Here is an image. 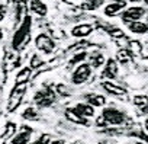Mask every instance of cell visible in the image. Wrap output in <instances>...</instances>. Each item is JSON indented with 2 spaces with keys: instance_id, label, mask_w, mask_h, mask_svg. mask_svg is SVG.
<instances>
[{
  "instance_id": "6da1fadb",
  "label": "cell",
  "mask_w": 148,
  "mask_h": 144,
  "mask_svg": "<svg viewBox=\"0 0 148 144\" xmlns=\"http://www.w3.org/2000/svg\"><path fill=\"white\" fill-rule=\"evenodd\" d=\"M31 25H32V19L31 16H26L23 19V22L21 23L19 29L15 32L13 39H12V47L15 50H19L21 47H23L28 41H29V35H31Z\"/></svg>"
},
{
  "instance_id": "7a4b0ae2",
  "label": "cell",
  "mask_w": 148,
  "mask_h": 144,
  "mask_svg": "<svg viewBox=\"0 0 148 144\" xmlns=\"http://www.w3.org/2000/svg\"><path fill=\"white\" fill-rule=\"evenodd\" d=\"M26 93V83H19L15 86V89L12 90L9 99H8V111L13 112L16 111V108H19L21 102L23 101V96Z\"/></svg>"
},
{
  "instance_id": "3957f363",
  "label": "cell",
  "mask_w": 148,
  "mask_h": 144,
  "mask_svg": "<svg viewBox=\"0 0 148 144\" xmlns=\"http://www.w3.org/2000/svg\"><path fill=\"white\" fill-rule=\"evenodd\" d=\"M90 76H92V65L83 63L74 68L73 74H71V82H73V85L80 86V85L86 83L90 79Z\"/></svg>"
},
{
  "instance_id": "277c9868",
  "label": "cell",
  "mask_w": 148,
  "mask_h": 144,
  "mask_svg": "<svg viewBox=\"0 0 148 144\" xmlns=\"http://www.w3.org/2000/svg\"><path fill=\"white\" fill-rule=\"evenodd\" d=\"M102 116L106 119L108 125H122L126 121V116L122 111H119L118 108H105L102 111Z\"/></svg>"
},
{
  "instance_id": "5b68a950",
  "label": "cell",
  "mask_w": 148,
  "mask_h": 144,
  "mask_svg": "<svg viewBox=\"0 0 148 144\" xmlns=\"http://www.w3.org/2000/svg\"><path fill=\"white\" fill-rule=\"evenodd\" d=\"M35 45L36 48L44 52V54H51L55 51V42L52 41V38L47 34H39L35 39Z\"/></svg>"
},
{
  "instance_id": "8992f818",
  "label": "cell",
  "mask_w": 148,
  "mask_h": 144,
  "mask_svg": "<svg viewBox=\"0 0 148 144\" xmlns=\"http://www.w3.org/2000/svg\"><path fill=\"white\" fill-rule=\"evenodd\" d=\"M54 99H55V96H54V92L51 88H45L44 90L36 92L34 96V101L39 108H48L54 102Z\"/></svg>"
},
{
  "instance_id": "52a82bcc",
  "label": "cell",
  "mask_w": 148,
  "mask_h": 144,
  "mask_svg": "<svg viewBox=\"0 0 148 144\" xmlns=\"http://www.w3.org/2000/svg\"><path fill=\"white\" fill-rule=\"evenodd\" d=\"M147 10L144 8H139V6H134V8H129L123 12L122 15V21L125 23H129V22H134V21H139L142 16H145Z\"/></svg>"
},
{
  "instance_id": "ba28073f",
  "label": "cell",
  "mask_w": 148,
  "mask_h": 144,
  "mask_svg": "<svg viewBox=\"0 0 148 144\" xmlns=\"http://www.w3.org/2000/svg\"><path fill=\"white\" fill-rule=\"evenodd\" d=\"M32 132H34V130L31 127H26V125L21 127V131L18 134H15V137L12 138L10 144H29Z\"/></svg>"
},
{
  "instance_id": "9c48e42d",
  "label": "cell",
  "mask_w": 148,
  "mask_h": 144,
  "mask_svg": "<svg viewBox=\"0 0 148 144\" xmlns=\"http://www.w3.org/2000/svg\"><path fill=\"white\" fill-rule=\"evenodd\" d=\"M93 29L95 28L90 23H80V25H76L71 29V35L74 38H86L93 32Z\"/></svg>"
},
{
  "instance_id": "30bf717a",
  "label": "cell",
  "mask_w": 148,
  "mask_h": 144,
  "mask_svg": "<svg viewBox=\"0 0 148 144\" xmlns=\"http://www.w3.org/2000/svg\"><path fill=\"white\" fill-rule=\"evenodd\" d=\"M102 88H103L108 93H110V95H113V96H123V95L126 93V90H125L121 85H116V83H113L112 80H105V82H102Z\"/></svg>"
},
{
  "instance_id": "8fae6325",
  "label": "cell",
  "mask_w": 148,
  "mask_h": 144,
  "mask_svg": "<svg viewBox=\"0 0 148 144\" xmlns=\"http://www.w3.org/2000/svg\"><path fill=\"white\" fill-rule=\"evenodd\" d=\"M105 63H106V67H105V70H103L102 76L106 77V79H109V80L116 79V77H118V64H116V61H115L113 58H109V60L105 61Z\"/></svg>"
},
{
  "instance_id": "7c38bea8",
  "label": "cell",
  "mask_w": 148,
  "mask_h": 144,
  "mask_svg": "<svg viewBox=\"0 0 148 144\" xmlns=\"http://www.w3.org/2000/svg\"><path fill=\"white\" fill-rule=\"evenodd\" d=\"M125 0L123 2H113V3H109L106 8H105V15L106 16H109V18H112V16H116V15H119L123 9H125Z\"/></svg>"
},
{
  "instance_id": "4fadbf2b",
  "label": "cell",
  "mask_w": 148,
  "mask_h": 144,
  "mask_svg": "<svg viewBox=\"0 0 148 144\" xmlns=\"http://www.w3.org/2000/svg\"><path fill=\"white\" fill-rule=\"evenodd\" d=\"M73 109L76 111L79 115L84 116V118H92L95 115V106L90 105V103H87V102L86 103H77Z\"/></svg>"
},
{
  "instance_id": "5bb4252c",
  "label": "cell",
  "mask_w": 148,
  "mask_h": 144,
  "mask_svg": "<svg viewBox=\"0 0 148 144\" xmlns=\"http://www.w3.org/2000/svg\"><path fill=\"white\" fill-rule=\"evenodd\" d=\"M86 102L93 105V106H105L106 105V98L103 95H99V93H86Z\"/></svg>"
},
{
  "instance_id": "9a60e30c",
  "label": "cell",
  "mask_w": 148,
  "mask_h": 144,
  "mask_svg": "<svg viewBox=\"0 0 148 144\" xmlns=\"http://www.w3.org/2000/svg\"><path fill=\"white\" fill-rule=\"evenodd\" d=\"M65 116H67L68 121H71V122H74V124H79V125H89V121H87L84 116L79 115L74 109H65Z\"/></svg>"
},
{
  "instance_id": "2e32d148",
  "label": "cell",
  "mask_w": 148,
  "mask_h": 144,
  "mask_svg": "<svg viewBox=\"0 0 148 144\" xmlns=\"http://www.w3.org/2000/svg\"><path fill=\"white\" fill-rule=\"evenodd\" d=\"M128 29L134 34L142 35V34H148V23L145 22H139V21H134L128 23Z\"/></svg>"
},
{
  "instance_id": "e0dca14e",
  "label": "cell",
  "mask_w": 148,
  "mask_h": 144,
  "mask_svg": "<svg viewBox=\"0 0 148 144\" xmlns=\"http://www.w3.org/2000/svg\"><path fill=\"white\" fill-rule=\"evenodd\" d=\"M134 105L139 109V112L148 114V96H145V95L134 96Z\"/></svg>"
},
{
  "instance_id": "ac0fdd59",
  "label": "cell",
  "mask_w": 148,
  "mask_h": 144,
  "mask_svg": "<svg viewBox=\"0 0 148 144\" xmlns=\"http://www.w3.org/2000/svg\"><path fill=\"white\" fill-rule=\"evenodd\" d=\"M31 10L35 12L36 15H39V16H45L47 12H48L47 6L41 2V0H32L31 2Z\"/></svg>"
},
{
  "instance_id": "d6986e66",
  "label": "cell",
  "mask_w": 148,
  "mask_h": 144,
  "mask_svg": "<svg viewBox=\"0 0 148 144\" xmlns=\"http://www.w3.org/2000/svg\"><path fill=\"white\" fill-rule=\"evenodd\" d=\"M31 73H32V68H31V67L22 68L19 73L16 74V85H19V83H26V82L29 80V77H31Z\"/></svg>"
},
{
  "instance_id": "ffe728a7",
  "label": "cell",
  "mask_w": 148,
  "mask_h": 144,
  "mask_svg": "<svg viewBox=\"0 0 148 144\" xmlns=\"http://www.w3.org/2000/svg\"><path fill=\"white\" fill-rule=\"evenodd\" d=\"M116 58L121 64H129L132 61V52L129 50H119L116 54Z\"/></svg>"
},
{
  "instance_id": "44dd1931",
  "label": "cell",
  "mask_w": 148,
  "mask_h": 144,
  "mask_svg": "<svg viewBox=\"0 0 148 144\" xmlns=\"http://www.w3.org/2000/svg\"><path fill=\"white\" fill-rule=\"evenodd\" d=\"M90 65H92V68H99L100 65H103L105 64V57H103V54H100V52H93L92 55H90V63H89Z\"/></svg>"
},
{
  "instance_id": "7402d4cb",
  "label": "cell",
  "mask_w": 148,
  "mask_h": 144,
  "mask_svg": "<svg viewBox=\"0 0 148 144\" xmlns=\"http://www.w3.org/2000/svg\"><path fill=\"white\" fill-rule=\"evenodd\" d=\"M22 116L25 119H29V121H36L38 119V114H36V111L34 108H26L25 112L22 114Z\"/></svg>"
},
{
  "instance_id": "603a6c76",
  "label": "cell",
  "mask_w": 148,
  "mask_h": 144,
  "mask_svg": "<svg viewBox=\"0 0 148 144\" xmlns=\"http://www.w3.org/2000/svg\"><path fill=\"white\" fill-rule=\"evenodd\" d=\"M87 58V52L86 51H82V52H79V54H76L73 58H71V61H70V65H74V64H79V63H82V61H84Z\"/></svg>"
},
{
  "instance_id": "cb8c5ba5",
  "label": "cell",
  "mask_w": 148,
  "mask_h": 144,
  "mask_svg": "<svg viewBox=\"0 0 148 144\" xmlns=\"http://www.w3.org/2000/svg\"><path fill=\"white\" fill-rule=\"evenodd\" d=\"M15 131H16V125L13 124V122H8V125H6V128H5V132H3V138H9V137H12L13 134H15Z\"/></svg>"
},
{
  "instance_id": "d4e9b609",
  "label": "cell",
  "mask_w": 148,
  "mask_h": 144,
  "mask_svg": "<svg viewBox=\"0 0 148 144\" xmlns=\"http://www.w3.org/2000/svg\"><path fill=\"white\" fill-rule=\"evenodd\" d=\"M29 144H51V137H49L48 134H45V135L39 137L36 141H34V143H29Z\"/></svg>"
},
{
  "instance_id": "484cf974",
  "label": "cell",
  "mask_w": 148,
  "mask_h": 144,
  "mask_svg": "<svg viewBox=\"0 0 148 144\" xmlns=\"http://www.w3.org/2000/svg\"><path fill=\"white\" fill-rule=\"evenodd\" d=\"M39 65H42V60L38 55H32V58H31V68H38Z\"/></svg>"
},
{
  "instance_id": "4316f807",
  "label": "cell",
  "mask_w": 148,
  "mask_h": 144,
  "mask_svg": "<svg viewBox=\"0 0 148 144\" xmlns=\"http://www.w3.org/2000/svg\"><path fill=\"white\" fill-rule=\"evenodd\" d=\"M96 125H97V127H106L108 122H106V119L100 115V116H97V119H96Z\"/></svg>"
},
{
  "instance_id": "83f0119b",
  "label": "cell",
  "mask_w": 148,
  "mask_h": 144,
  "mask_svg": "<svg viewBox=\"0 0 148 144\" xmlns=\"http://www.w3.org/2000/svg\"><path fill=\"white\" fill-rule=\"evenodd\" d=\"M6 16V8L5 6H0V22H2Z\"/></svg>"
},
{
  "instance_id": "f1b7e54d",
  "label": "cell",
  "mask_w": 148,
  "mask_h": 144,
  "mask_svg": "<svg viewBox=\"0 0 148 144\" xmlns=\"http://www.w3.org/2000/svg\"><path fill=\"white\" fill-rule=\"evenodd\" d=\"M131 47H132V51H136V52H139V50H141V47H139V44L138 42H131Z\"/></svg>"
},
{
  "instance_id": "f546056e",
  "label": "cell",
  "mask_w": 148,
  "mask_h": 144,
  "mask_svg": "<svg viewBox=\"0 0 148 144\" xmlns=\"http://www.w3.org/2000/svg\"><path fill=\"white\" fill-rule=\"evenodd\" d=\"M99 144H113L110 140H103V141H99Z\"/></svg>"
},
{
  "instance_id": "4dcf8cb0",
  "label": "cell",
  "mask_w": 148,
  "mask_h": 144,
  "mask_svg": "<svg viewBox=\"0 0 148 144\" xmlns=\"http://www.w3.org/2000/svg\"><path fill=\"white\" fill-rule=\"evenodd\" d=\"M87 2H95V3H97V5L100 6V5L103 3V0H87Z\"/></svg>"
},
{
  "instance_id": "1f68e13d",
  "label": "cell",
  "mask_w": 148,
  "mask_h": 144,
  "mask_svg": "<svg viewBox=\"0 0 148 144\" xmlns=\"http://www.w3.org/2000/svg\"><path fill=\"white\" fill-rule=\"evenodd\" d=\"M51 144H64L62 140H55V141H51Z\"/></svg>"
},
{
  "instance_id": "d6a6232c",
  "label": "cell",
  "mask_w": 148,
  "mask_h": 144,
  "mask_svg": "<svg viewBox=\"0 0 148 144\" xmlns=\"http://www.w3.org/2000/svg\"><path fill=\"white\" fill-rule=\"evenodd\" d=\"M3 39V31H2V28H0V41Z\"/></svg>"
},
{
  "instance_id": "836d02e7",
  "label": "cell",
  "mask_w": 148,
  "mask_h": 144,
  "mask_svg": "<svg viewBox=\"0 0 148 144\" xmlns=\"http://www.w3.org/2000/svg\"><path fill=\"white\" fill-rule=\"evenodd\" d=\"M71 144H84V143H83V141H73Z\"/></svg>"
},
{
  "instance_id": "e575fe53",
  "label": "cell",
  "mask_w": 148,
  "mask_h": 144,
  "mask_svg": "<svg viewBox=\"0 0 148 144\" xmlns=\"http://www.w3.org/2000/svg\"><path fill=\"white\" fill-rule=\"evenodd\" d=\"M145 130H147V131H148V118H147V119H145Z\"/></svg>"
},
{
  "instance_id": "d590c367",
  "label": "cell",
  "mask_w": 148,
  "mask_h": 144,
  "mask_svg": "<svg viewBox=\"0 0 148 144\" xmlns=\"http://www.w3.org/2000/svg\"><path fill=\"white\" fill-rule=\"evenodd\" d=\"M131 3H138V2H141V0H129Z\"/></svg>"
},
{
  "instance_id": "8d00e7d4",
  "label": "cell",
  "mask_w": 148,
  "mask_h": 144,
  "mask_svg": "<svg viewBox=\"0 0 148 144\" xmlns=\"http://www.w3.org/2000/svg\"><path fill=\"white\" fill-rule=\"evenodd\" d=\"M144 2H145V5H147V6H148V0H144Z\"/></svg>"
},
{
  "instance_id": "74e56055",
  "label": "cell",
  "mask_w": 148,
  "mask_h": 144,
  "mask_svg": "<svg viewBox=\"0 0 148 144\" xmlns=\"http://www.w3.org/2000/svg\"><path fill=\"white\" fill-rule=\"evenodd\" d=\"M113 2H123V0H113Z\"/></svg>"
},
{
  "instance_id": "f35d334b",
  "label": "cell",
  "mask_w": 148,
  "mask_h": 144,
  "mask_svg": "<svg viewBox=\"0 0 148 144\" xmlns=\"http://www.w3.org/2000/svg\"><path fill=\"white\" fill-rule=\"evenodd\" d=\"M147 21H148V18H147Z\"/></svg>"
}]
</instances>
